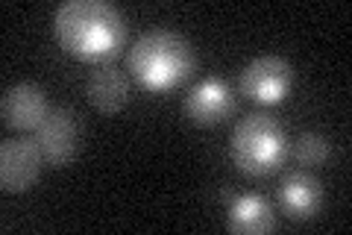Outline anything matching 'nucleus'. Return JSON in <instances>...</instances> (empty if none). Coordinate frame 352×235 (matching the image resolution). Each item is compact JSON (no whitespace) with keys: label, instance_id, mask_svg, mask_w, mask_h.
<instances>
[{"label":"nucleus","instance_id":"obj_12","mask_svg":"<svg viewBox=\"0 0 352 235\" xmlns=\"http://www.w3.org/2000/svg\"><path fill=\"white\" fill-rule=\"evenodd\" d=\"M329 153H332V144H329V139L320 136V132H302V136L296 139V144H294L296 162L305 165V167L323 165L329 159Z\"/></svg>","mask_w":352,"mask_h":235},{"label":"nucleus","instance_id":"obj_5","mask_svg":"<svg viewBox=\"0 0 352 235\" xmlns=\"http://www.w3.org/2000/svg\"><path fill=\"white\" fill-rule=\"evenodd\" d=\"M44 153L36 139H9L0 144V188L21 194L32 188L41 176Z\"/></svg>","mask_w":352,"mask_h":235},{"label":"nucleus","instance_id":"obj_7","mask_svg":"<svg viewBox=\"0 0 352 235\" xmlns=\"http://www.w3.org/2000/svg\"><path fill=\"white\" fill-rule=\"evenodd\" d=\"M185 118L197 127H214L223 118L232 115L235 109V94L229 83L217 80V76H208V80L197 83L188 94H185Z\"/></svg>","mask_w":352,"mask_h":235},{"label":"nucleus","instance_id":"obj_11","mask_svg":"<svg viewBox=\"0 0 352 235\" xmlns=\"http://www.w3.org/2000/svg\"><path fill=\"white\" fill-rule=\"evenodd\" d=\"M276 227V218L267 206V200L258 194H241L232 206H229V232H244V235H261Z\"/></svg>","mask_w":352,"mask_h":235},{"label":"nucleus","instance_id":"obj_9","mask_svg":"<svg viewBox=\"0 0 352 235\" xmlns=\"http://www.w3.org/2000/svg\"><path fill=\"white\" fill-rule=\"evenodd\" d=\"M323 203V183L308 171H291L285 174V180L279 185V206L288 218L305 221L314 218L320 212Z\"/></svg>","mask_w":352,"mask_h":235},{"label":"nucleus","instance_id":"obj_2","mask_svg":"<svg viewBox=\"0 0 352 235\" xmlns=\"http://www.w3.org/2000/svg\"><path fill=\"white\" fill-rule=\"evenodd\" d=\"M197 68L191 41L173 30H147L129 48V71L150 92H168Z\"/></svg>","mask_w":352,"mask_h":235},{"label":"nucleus","instance_id":"obj_6","mask_svg":"<svg viewBox=\"0 0 352 235\" xmlns=\"http://www.w3.org/2000/svg\"><path fill=\"white\" fill-rule=\"evenodd\" d=\"M36 141L44 153V162H50L56 167L71 165L76 150H80V121L65 106L50 109L47 118L36 130Z\"/></svg>","mask_w":352,"mask_h":235},{"label":"nucleus","instance_id":"obj_3","mask_svg":"<svg viewBox=\"0 0 352 235\" xmlns=\"http://www.w3.org/2000/svg\"><path fill=\"white\" fill-rule=\"evenodd\" d=\"M232 162L247 176H270L288 159V136L267 112H250L232 130Z\"/></svg>","mask_w":352,"mask_h":235},{"label":"nucleus","instance_id":"obj_1","mask_svg":"<svg viewBox=\"0 0 352 235\" xmlns=\"http://www.w3.org/2000/svg\"><path fill=\"white\" fill-rule=\"evenodd\" d=\"M59 48L82 62L106 65L126 44V21L106 0H68L53 15Z\"/></svg>","mask_w":352,"mask_h":235},{"label":"nucleus","instance_id":"obj_10","mask_svg":"<svg viewBox=\"0 0 352 235\" xmlns=\"http://www.w3.org/2000/svg\"><path fill=\"white\" fill-rule=\"evenodd\" d=\"M88 100H91L94 109L106 112V115H115V112H120L126 106L129 100V76L115 68V65H100L97 71H91V76H88Z\"/></svg>","mask_w":352,"mask_h":235},{"label":"nucleus","instance_id":"obj_4","mask_svg":"<svg viewBox=\"0 0 352 235\" xmlns=\"http://www.w3.org/2000/svg\"><path fill=\"white\" fill-rule=\"evenodd\" d=\"M241 92H244L250 100H256V103H279V100L288 97L291 85H294V65L288 59H282V56H256V59H250L244 65V71H241Z\"/></svg>","mask_w":352,"mask_h":235},{"label":"nucleus","instance_id":"obj_8","mask_svg":"<svg viewBox=\"0 0 352 235\" xmlns=\"http://www.w3.org/2000/svg\"><path fill=\"white\" fill-rule=\"evenodd\" d=\"M47 97L36 83H18L3 92L0 100V115L3 124L12 130H38V124L47 118Z\"/></svg>","mask_w":352,"mask_h":235}]
</instances>
